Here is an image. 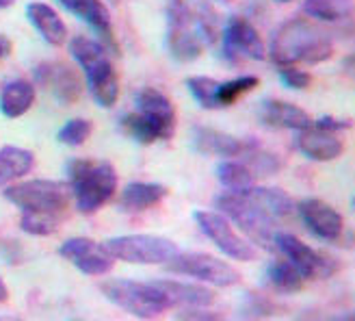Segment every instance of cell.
I'll return each mask as SVG.
<instances>
[{
	"label": "cell",
	"mask_w": 355,
	"mask_h": 321,
	"mask_svg": "<svg viewBox=\"0 0 355 321\" xmlns=\"http://www.w3.org/2000/svg\"><path fill=\"white\" fill-rule=\"evenodd\" d=\"M28 22L40 31L42 38L52 44V46H61L67 40V26L59 17V13L48 7L46 3H31L26 7Z\"/></svg>",
	"instance_id": "cell-22"
},
{
	"label": "cell",
	"mask_w": 355,
	"mask_h": 321,
	"mask_svg": "<svg viewBox=\"0 0 355 321\" xmlns=\"http://www.w3.org/2000/svg\"><path fill=\"white\" fill-rule=\"evenodd\" d=\"M13 5V0H0V9H7Z\"/></svg>",
	"instance_id": "cell-41"
},
{
	"label": "cell",
	"mask_w": 355,
	"mask_h": 321,
	"mask_svg": "<svg viewBox=\"0 0 355 321\" xmlns=\"http://www.w3.org/2000/svg\"><path fill=\"white\" fill-rule=\"evenodd\" d=\"M94 126L89 120H83V117H76V120H69L65 126L59 131L57 139L61 141L63 146H69V148H76V146H83L85 141L92 135Z\"/></svg>",
	"instance_id": "cell-34"
},
{
	"label": "cell",
	"mask_w": 355,
	"mask_h": 321,
	"mask_svg": "<svg viewBox=\"0 0 355 321\" xmlns=\"http://www.w3.org/2000/svg\"><path fill=\"white\" fill-rule=\"evenodd\" d=\"M156 287L163 291L169 306H184V308H206L215 302V291H210L200 284L175 282V280H154Z\"/></svg>",
	"instance_id": "cell-21"
},
{
	"label": "cell",
	"mask_w": 355,
	"mask_h": 321,
	"mask_svg": "<svg viewBox=\"0 0 355 321\" xmlns=\"http://www.w3.org/2000/svg\"><path fill=\"white\" fill-rule=\"evenodd\" d=\"M0 321H17V319H9V317H0Z\"/></svg>",
	"instance_id": "cell-42"
},
{
	"label": "cell",
	"mask_w": 355,
	"mask_h": 321,
	"mask_svg": "<svg viewBox=\"0 0 355 321\" xmlns=\"http://www.w3.org/2000/svg\"><path fill=\"white\" fill-rule=\"evenodd\" d=\"M104 247L109 249V254L115 261L132 263V265H167L180 254V249H178L173 241L154 235L113 237L104 243Z\"/></svg>",
	"instance_id": "cell-9"
},
{
	"label": "cell",
	"mask_w": 355,
	"mask_h": 321,
	"mask_svg": "<svg viewBox=\"0 0 355 321\" xmlns=\"http://www.w3.org/2000/svg\"><path fill=\"white\" fill-rule=\"evenodd\" d=\"M67 176L76 208L85 215L102 208L117 191V172L109 160L74 158L67 165Z\"/></svg>",
	"instance_id": "cell-4"
},
{
	"label": "cell",
	"mask_w": 355,
	"mask_h": 321,
	"mask_svg": "<svg viewBox=\"0 0 355 321\" xmlns=\"http://www.w3.org/2000/svg\"><path fill=\"white\" fill-rule=\"evenodd\" d=\"M225 321H227V319H225Z\"/></svg>",
	"instance_id": "cell-47"
},
{
	"label": "cell",
	"mask_w": 355,
	"mask_h": 321,
	"mask_svg": "<svg viewBox=\"0 0 355 321\" xmlns=\"http://www.w3.org/2000/svg\"><path fill=\"white\" fill-rule=\"evenodd\" d=\"M109 3H113V5H117V3H119V0H109Z\"/></svg>",
	"instance_id": "cell-44"
},
{
	"label": "cell",
	"mask_w": 355,
	"mask_h": 321,
	"mask_svg": "<svg viewBox=\"0 0 355 321\" xmlns=\"http://www.w3.org/2000/svg\"><path fill=\"white\" fill-rule=\"evenodd\" d=\"M121 129L146 146L167 141L175 133V109L163 92L146 87L137 94V111L121 117Z\"/></svg>",
	"instance_id": "cell-3"
},
{
	"label": "cell",
	"mask_w": 355,
	"mask_h": 321,
	"mask_svg": "<svg viewBox=\"0 0 355 321\" xmlns=\"http://www.w3.org/2000/svg\"><path fill=\"white\" fill-rule=\"evenodd\" d=\"M35 76H37V83H44L52 89V96H55L61 104H72L80 98L83 85L72 67L42 65L35 69Z\"/></svg>",
	"instance_id": "cell-17"
},
{
	"label": "cell",
	"mask_w": 355,
	"mask_h": 321,
	"mask_svg": "<svg viewBox=\"0 0 355 321\" xmlns=\"http://www.w3.org/2000/svg\"><path fill=\"white\" fill-rule=\"evenodd\" d=\"M271 59L279 65H316L334 57L331 35L306 17H293L284 22L271 40Z\"/></svg>",
	"instance_id": "cell-2"
},
{
	"label": "cell",
	"mask_w": 355,
	"mask_h": 321,
	"mask_svg": "<svg viewBox=\"0 0 355 321\" xmlns=\"http://www.w3.org/2000/svg\"><path fill=\"white\" fill-rule=\"evenodd\" d=\"M221 215L232 220L250 241L262 245L264 249H275L277 222L247 195L245 191H225L215 200Z\"/></svg>",
	"instance_id": "cell-6"
},
{
	"label": "cell",
	"mask_w": 355,
	"mask_h": 321,
	"mask_svg": "<svg viewBox=\"0 0 355 321\" xmlns=\"http://www.w3.org/2000/svg\"><path fill=\"white\" fill-rule=\"evenodd\" d=\"M266 282L271 284L273 291H277L282 295H295L299 291H304L306 278L301 276L286 258H284V261H275L266 267Z\"/></svg>",
	"instance_id": "cell-26"
},
{
	"label": "cell",
	"mask_w": 355,
	"mask_h": 321,
	"mask_svg": "<svg viewBox=\"0 0 355 321\" xmlns=\"http://www.w3.org/2000/svg\"><path fill=\"white\" fill-rule=\"evenodd\" d=\"M69 52H72L76 63L83 67L94 100L100 106H104V109L113 106L119 96V81L109 55H106L109 52L106 46L78 35V38L69 42Z\"/></svg>",
	"instance_id": "cell-5"
},
{
	"label": "cell",
	"mask_w": 355,
	"mask_h": 321,
	"mask_svg": "<svg viewBox=\"0 0 355 321\" xmlns=\"http://www.w3.org/2000/svg\"><path fill=\"white\" fill-rule=\"evenodd\" d=\"M312 126L316 129H321L325 133H343V131H349L353 126V122L351 120H343V117H334V115H323V117H318L316 122H312Z\"/></svg>",
	"instance_id": "cell-36"
},
{
	"label": "cell",
	"mask_w": 355,
	"mask_h": 321,
	"mask_svg": "<svg viewBox=\"0 0 355 321\" xmlns=\"http://www.w3.org/2000/svg\"><path fill=\"white\" fill-rule=\"evenodd\" d=\"M351 208L355 211V198H353V202H351Z\"/></svg>",
	"instance_id": "cell-43"
},
{
	"label": "cell",
	"mask_w": 355,
	"mask_h": 321,
	"mask_svg": "<svg viewBox=\"0 0 355 321\" xmlns=\"http://www.w3.org/2000/svg\"><path fill=\"white\" fill-rule=\"evenodd\" d=\"M187 87H189L191 96L200 102V106H204V109H219L217 106L219 81L208 79V76H191L187 81Z\"/></svg>",
	"instance_id": "cell-33"
},
{
	"label": "cell",
	"mask_w": 355,
	"mask_h": 321,
	"mask_svg": "<svg viewBox=\"0 0 355 321\" xmlns=\"http://www.w3.org/2000/svg\"><path fill=\"white\" fill-rule=\"evenodd\" d=\"M295 208L299 213L301 222L306 224V228L316 239L329 241V243H336V241L343 239L345 220L331 204L318 200V198H306V200H301Z\"/></svg>",
	"instance_id": "cell-14"
},
{
	"label": "cell",
	"mask_w": 355,
	"mask_h": 321,
	"mask_svg": "<svg viewBox=\"0 0 355 321\" xmlns=\"http://www.w3.org/2000/svg\"><path fill=\"white\" fill-rule=\"evenodd\" d=\"M5 198L22 213H50L63 217L72 202V189L59 181H26L7 187Z\"/></svg>",
	"instance_id": "cell-8"
},
{
	"label": "cell",
	"mask_w": 355,
	"mask_h": 321,
	"mask_svg": "<svg viewBox=\"0 0 355 321\" xmlns=\"http://www.w3.org/2000/svg\"><path fill=\"white\" fill-rule=\"evenodd\" d=\"M7 50H9V44H7V40L3 38V35H0V59L7 55Z\"/></svg>",
	"instance_id": "cell-40"
},
{
	"label": "cell",
	"mask_w": 355,
	"mask_h": 321,
	"mask_svg": "<svg viewBox=\"0 0 355 321\" xmlns=\"http://www.w3.org/2000/svg\"><path fill=\"white\" fill-rule=\"evenodd\" d=\"M258 85H260V79L258 76H252V74H245V76H239V79H232V81L219 83V89H217V106H219V109L232 106L245 94L254 92Z\"/></svg>",
	"instance_id": "cell-31"
},
{
	"label": "cell",
	"mask_w": 355,
	"mask_h": 321,
	"mask_svg": "<svg viewBox=\"0 0 355 321\" xmlns=\"http://www.w3.org/2000/svg\"><path fill=\"white\" fill-rule=\"evenodd\" d=\"M167 187L158 183H130L119 195V206L126 213H141L163 202Z\"/></svg>",
	"instance_id": "cell-23"
},
{
	"label": "cell",
	"mask_w": 355,
	"mask_h": 321,
	"mask_svg": "<svg viewBox=\"0 0 355 321\" xmlns=\"http://www.w3.org/2000/svg\"><path fill=\"white\" fill-rule=\"evenodd\" d=\"M295 144L301 154L308 156L310 160H318V163H327V160L338 158L345 150L343 141L338 137L316 126H308L304 131H299Z\"/></svg>",
	"instance_id": "cell-18"
},
{
	"label": "cell",
	"mask_w": 355,
	"mask_h": 321,
	"mask_svg": "<svg viewBox=\"0 0 355 321\" xmlns=\"http://www.w3.org/2000/svg\"><path fill=\"white\" fill-rule=\"evenodd\" d=\"M169 31L167 44L171 57L178 61H195L204 46L215 44L219 38V20L208 3L189 5L184 0H173L167 11Z\"/></svg>",
	"instance_id": "cell-1"
},
{
	"label": "cell",
	"mask_w": 355,
	"mask_h": 321,
	"mask_svg": "<svg viewBox=\"0 0 355 321\" xmlns=\"http://www.w3.org/2000/svg\"><path fill=\"white\" fill-rule=\"evenodd\" d=\"M35 102V85L26 79L9 81L0 92V111L5 117L24 115Z\"/></svg>",
	"instance_id": "cell-25"
},
{
	"label": "cell",
	"mask_w": 355,
	"mask_h": 321,
	"mask_svg": "<svg viewBox=\"0 0 355 321\" xmlns=\"http://www.w3.org/2000/svg\"><path fill=\"white\" fill-rule=\"evenodd\" d=\"M355 11L353 0H306L304 13L321 22H343Z\"/></svg>",
	"instance_id": "cell-28"
},
{
	"label": "cell",
	"mask_w": 355,
	"mask_h": 321,
	"mask_svg": "<svg viewBox=\"0 0 355 321\" xmlns=\"http://www.w3.org/2000/svg\"><path fill=\"white\" fill-rule=\"evenodd\" d=\"M167 270L212 284V287H234V284L241 282V274L232 265L202 252H180L173 261L167 263Z\"/></svg>",
	"instance_id": "cell-11"
},
{
	"label": "cell",
	"mask_w": 355,
	"mask_h": 321,
	"mask_svg": "<svg viewBox=\"0 0 355 321\" xmlns=\"http://www.w3.org/2000/svg\"><path fill=\"white\" fill-rule=\"evenodd\" d=\"M241 156H243V163L252 170V174L256 178H260V176L262 178L273 176V174H277L282 170V160L273 152L260 148L256 141H252V139H250V146H247V150Z\"/></svg>",
	"instance_id": "cell-30"
},
{
	"label": "cell",
	"mask_w": 355,
	"mask_h": 321,
	"mask_svg": "<svg viewBox=\"0 0 355 321\" xmlns=\"http://www.w3.org/2000/svg\"><path fill=\"white\" fill-rule=\"evenodd\" d=\"M245 193L266 213L271 215L277 224L288 220L295 213V202L291 200V195L286 191H282L277 187H250L245 189Z\"/></svg>",
	"instance_id": "cell-24"
},
{
	"label": "cell",
	"mask_w": 355,
	"mask_h": 321,
	"mask_svg": "<svg viewBox=\"0 0 355 321\" xmlns=\"http://www.w3.org/2000/svg\"><path fill=\"white\" fill-rule=\"evenodd\" d=\"M100 291L109 297L115 306L130 313L137 319H154L169 308V302L156 282H137L113 278L100 284Z\"/></svg>",
	"instance_id": "cell-7"
},
{
	"label": "cell",
	"mask_w": 355,
	"mask_h": 321,
	"mask_svg": "<svg viewBox=\"0 0 355 321\" xmlns=\"http://www.w3.org/2000/svg\"><path fill=\"white\" fill-rule=\"evenodd\" d=\"M223 50L230 59H252L264 61L266 46L260 38V33L254 28L252 22L245 17H230V22L223 31Z\"/></svg>",
	"instance_id": "cell-15"
},
{
	"label": "cell",
	"mask_w": 355,
	"mask_h": 321,
	"mask_svg": "<svg viewBox=\"0 0 355 321\" xmlns=\"http://www.w3.org/2000/svg\"><path fill=\"white\" fill-rule=\"evenodd\" d=\"M277 3H291V0H277Z\"/></svg>",
	"instance_id": "cell-45"
},
{
	"label": "cell",
	"mask_w": 355,
	"mask_h": 321,
	"mask_svg": "<svg viewBox=\"0 0 355 321\" xmlns=\"http://www.w3.org/2000/svg\"><path fill=\"white\" fill-rule=\"evenodd\" d=\"M63 5V9H67L69 13L78 15L83 22H87L92 26L100 38L106 42V50H115L117 46L113 42V26H111V15L109 9L102 3V0H59Z\"/></svg>",
	"instance_id": "cell-19"
},
{
	"label": "cell",
	"mask_w": 355,
	"mask_h": 321,
	"mask_svg": "<svg viewBox=\"0 0 355 321\" xmlns=\"http://www.w3.org/2000/svg\"><path fill=\"white\" fill-rule=\"evenodd\" d=\"M275 249L282 252L284 258H286L306 280H327L338 274L340 270V263L334 256L318 252V249L310 247L308 243H304L291 233L275 235Z\"/></svg>",
	"instance_id": "cell-10"
},
{
	"label": "cell",
	"mask_w": 355,
	"mask_h": 321,
	"mask_svg": "<svg viewBox=\"0 0 355 321\" xmlns=\"http://www.w3.org/2000/svg\"><path fill=\"white\" fill-rule=\"evenodd\" d=\"M279 79L282 83L291 87V89H308L312 83V76L304 69H299L297 65H286V67H279Z\"/></svg>",
	"instance_id": "cell-35"
},
{
	"label": "cell",
	"mask_w": 355,
	"mask_h": 321,
	"mask_svg": "<svg viewBox=\"0 0 355 321\" xmlns=\"http://www.w3.org/2000/svg\"><path fill=\"white\" fill-rule=\"evenodd\" d=\"M349 319H351V321H355V313H353V315H351V317H349Z\"/></svg>",
	"instance_id": "cell-46"
},
{
	"label": "cell",
	"mask_w": 355,
	"mask_h": 321,
	"mask_svg": "<svg viewBox=\"0 0 355 321\" xmlns=\"http://www.w3.org/2000/svg\"><path fill=\"white\" fill-rule=\"evenodd\" d=\"M262 124L271 129H286V131H304L312 126V117L297 104L284 100H264L258 109Z\"/></svg>",
	"instance_id": "cell-20"
},
{
	"label": "cell",
	"mask_w": 355,
	"mask_h": 321,
	"mask_svg": "<svg viewBox=\"0 0 355 321\" xmlns=\"http://www.w3.org/2000/svg\"><path fill=\"white\" fill-rule=\"evenodd\" d=\"M343 69H345V74L355 79V52H351V55L343 59Z\"/></svg>",
	"instance_id": "cell-38"
},
{
	"label": "cell",
	"mask_w": 355,
	"mask_h": 321,
	"mask_svg": "<svg viewBox=\"0 0 355 321\" xmlns=\"http://www.w3.org/2000/svg\"><path fill=\"white\" fill-rule=\"evenodd\" d=\"M9 297V291H7V284H5V280L0 278V302H5Z\"/></svg>",
	"instance_id": "cell-39"
},
{
	"label": "cell",
	"mask_w": 355,
	"mask_h": 321,
	"mask_svg": "<svg viewBox=\"0 0 355 321\" xmlns=\"http://www.w3.org/2000/svg\"><path fill=\"white\" fill-rule=\"evenodd\" d=\"M61 222H63L61 215H50V213H22L20 226L28 235L48 237V235L55 233Z\"/></svg>",
	"instance_id": "cell-32"
},
{
	"label": "cell",
	"mask_w": 355,
	"mask_h": 321,
	"mask_svg": "<svg viewBox=\"0 0 355 321\" xmlns=\"http://www.w3.org/2000/svg\"><path fill=\"white\" fill-rule=\"evenodd\" d=\"M217 178L227 191H245V189L254 187V183H256V176L252 174V170L247 167L243 160H232V158L219 163Z\"/></svg>",
	"instance_id": "cell-29"
},
{
	"label": "cell",
	"mask_w": 355,
	"mask_h": 321,
	"mask_svg": "<svg viewBox=\"0 0 355 321\" xmlns=\"http://www.w3.org/2000/svg\"><path fill=\"white\" fill-rule=\"evenodd\" d=\"M193 217L202 228V233L215 243L225 256L241 261V263L256 261V256H258L256 247L236 233L225 215L215 213V211H195Z\"/></svg>",
	"instance_id": "cell-12"
},
{
	"label": "cell",
	"mask_w": 355,
	"mask_h": 321,
	"mask_svg": "<svg viewBox=\"0 0 355 321\" xmlns=\"http://www.w3.org/2000/svg\"><path fill=\"white\" fill-rule=\"evenodd\" d=\"M175 319L178 321H225L221 315L204 311V308H182L175 313Z\"/></svg>",
	"instance_id": "cell-37"
},
{
	"label": "cell",
	"mask_w": 355,
	"mask_h": 321,
	"mask_svg": "<svg viewBox=\"0 0 355 321\" xmlns=\"http://www.w3.org/2000/svg\"><path fill=\"white\" fill-rule=\"evenodd\" d=\"M59 254L72 263L80 274L87 276H102L109 274L115 265V258L109 254L104 243H98L87 237H72L67 239L61 247Z\"/></svg>",
	"instance_id": "cell-13"
},
{
	"label": "cell",
	"mask_w": 355,
	"mask_h": 321,
	"mask_svg": "<svg viewBox=\"0 0 355 321\" xmlns=\"http://www.w3.org/2000/svg\"><path fill=\"white\" fill-rule=\"evenodd\" d=\"M35 165V156L31 150L17 148V146H5L0 148V183L17 181L26 176Z\"/></svg>",
	"instance_id": "cell-27"
},
{
	"label": "cell",
	"mask_w": 355,
	"mask_h": 321,
	"mask_svg": "<svg viewBox=\"0 0 355 321\" xmlns=\"http://www.w3.org/2000/svg\"><path fill=\"white\" fill-rule=\"evenodd\" d=\"M193 146L200 154L206 156H241L247 146H250V139H239L234 135H227L215 129H206V126H198L193 131Z\"/></svg>",
	"instance_id": "cell-16"
}]
</instances>
